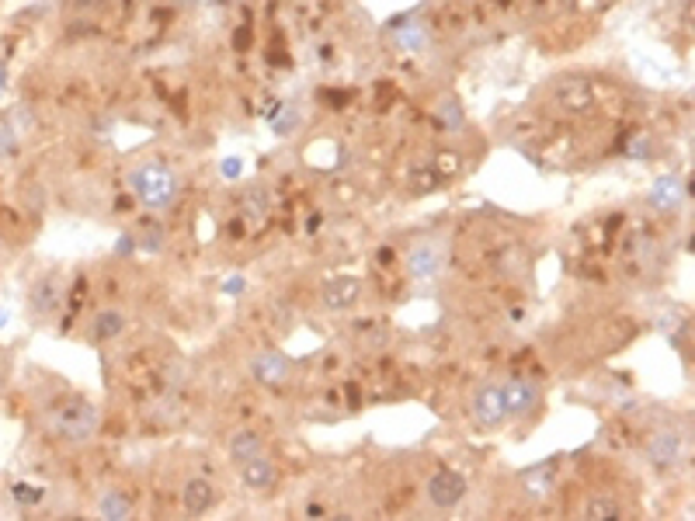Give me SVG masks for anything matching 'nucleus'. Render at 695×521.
<instances>
[{"mask_svg":"<svg viewBox=\"0 0 695 521\" xmlns=\"http://www.w3.org/2000/svg\"><path fill=\"white\" fill-rule=\"evenodd\" d=\"M98 428H101V410L84 396H73V400H66L53 410V431L63 441L81 445V441L98 435Z\"/></svg>","mask_w":695,"mask_h":521,"instance_id":"nucleus-1","label":"nucleus"},{"mask_svg":"<svg viewBox=\"0 0 695 521\" xmlns=\"http://www.w3.org/2000/svg\"><path fill=\"white\" fill-rule=\"evenodd\" d=\"M129 185L147 208H168L178 198V178L164 164H143L129 174Z\"/></svg>","mask_w":695,"mask_h":521,"instance_id":"nucleus-2","label":"nucleus"},{"mask_svg":"<svg viewBox=\"0 0 695 521\" xmlns=\"http://www.w3.org/2000/svg\"><path fill=\"white\" fill-rule=\"evenodd\" d=\"M553 101L560 104L564 111H570V115H584L594 104V87H591L588 77L567 73V77H560V81L553 83Z\"/></svg>","mask_w":695,"mask_h":521,"instance_id":"nucleus-3","label":"nucleus"},{"mask_svg":"<svg viewBox=\"0 0 695 521\" xmlns=\"http://www.w3.org/2000/svg\"><path fill=\"white\" fill-rule=\"evenodd\" d=\"M445 268V247L442 244H418V247L407 254V275L414 282H435Z\"/></svg>","mask_w":695,"mask_h":521,"instance_id":"nucleus-4","label":"nucleus"},{"mask_svg":"<svg viewBox=\"0 0 695 521\" xmlns=\"http://www.w3.org/2000/svg\"><path fill=\"white\" fill-rule=\"evenodd\" d=\"M501 396H505V410L507 417H532L543 403V393L536 382H526V379H511L507 386H501Z\"/></svg>","mask_w":695,"mask_h":521,"instance_id":"nucleus-5","label":"nucleus"},{"mask_svg":"<svg viewBox=\"0 0 695 521\" xmlns=\"http://www.w3.org/2000/svg\"><path fill=\"white\" fill-rule=\"evenodd\" d=\"M466 497V477L456 469H439L428 479V500L435 507H456Z\"/></svg>","mask_w":695,"mask_h":521,"instance_id":"nucleus-6","label":"nucleus"},{"mask_svg":"<svg viewBox=\"0 0 695 521\" xmlns=\"http://www.w3.org/2000/svg\"><path fill=\"white\" fill-rule=\"evenodd\" d=\"M473 420L480 428H497L507 420L505 410V396H501V386H480L473 393Z\"/></svg>","mask_w":695,"mask_h":521,"instance_id":"nucleus-7","label":"nucleus"},{"mask_svg":"<svg viewBox=\"0 0 695 521\" xmlns=\"http://www.w3.org/2000/svg\"><path fill=\"white\" fill-rule=\"evenodd\" d=\"M289 372H293V365L282 352H257L251 358V375L261 386H282Z\"/></svg>","mask_w":695,"mask_h":521,"instance_id":"nucleus-8","label":"nucleus"},{"mask_svg":"<svg viewBox=\"0 0 695 521\" xmlns=\"http://www.w3.org/2000/svg\"><path fill=\"white\" fill-rule=\"evenodd\" d=\"M647 458L657 469H671L681 462V435L678 431H657V435L647 441Z\"/></svg>","mask_w":695,"mask_h":521,"instance_id":"nucleus-9","label":"nucleus"},{"mask_svg":"<svg viewBox=\"0 0 695 521\" xmlns=\"http://www.w3.org/2000/svg\"><path fill=\"white\" fill-rule=\"evenodd\" d=\"M359 292H362V282L359 278H348V275H341V278H331L327 285H323V306L327 310H348V306H355L359 303Z\"/></svg>","mask_w":695,"mask_h":521,"instance_id":"nucleus-10","label":"nucleus"},{"mask_svg":"<svg viewBox=\"0 0 695 521\" xmlns=\"http://www.w3.org/2000/svg\"><path fill=\"white\" fill-rule=\"evenodd\" d=\"M240 466H244V469H240L244 483H247L251 490H257V494L272 490L275 483H278V469H275V462H272V458H265L261 452H257V456H251L247 462H240Z\"/></svg>","mask_w":695,"mask_h":521,"instance_id":"nucleus-11","label":"nucleus"},{"mask_svg":"<svg viewBox=\"0 0 695 521\" xmlns=\"http://www.w3.org/2000/svg\"><path fill=\"white\" fill-rule=\"evenodd\" d=\"M60 303H63V285H60V278H56V275L39 278L35 289H32V313H35V316H53V313L60 310Z\"/></svg>","mask_w":695,"mask_h":521,"instance_id":"nucleus-12","label":"nucleus"},{"mask_svg":"<svg viewBox=\"0 0 695 521\" xmlns=\"http://www.w3.org/2000/svg\"><path fill=\"white\" fill-rule=\"evenodd\" d=\"M681 198H685V188H681L678 178L664 174V178H657V181H653L651 206L657 208V212H674V208L681 206Z\"/></svg>","mask_w":695,"mask_h":521,"instance_id":"nucleus-13","label":"nucleus"},{"mask_svg":"<svg viewBox=\"0 0 695 521\" xmlns=\"http://www.w3.org/2000/svg\"><path fill=\"white\" fill-rule=\"evenodd\" d=\"M212 500H216V494H212L209 479H188L185 490H181V504H185L188 515H206L212 507Z\"/></svg>","mask_w":695,"mask_h":521,"instance_id":"nucleus-14","label":"nucleus"},{"mask_svg":"<svg viewBox=\"0 0 695 521\" xmlns=\"http://www.w3.org/2000/svg\"><path fill=\"white\" fill-rule=\"evenodd\" d=\"M126 331V313L122 310H101L94 316V323H91V341H111V337H119V333Z\"/></svg>","mask_w":695,"mask_h":521,"instance_id":"nucleus-15","label":"nucleus"},{"mask_svg":"<svg viewBox=\"0 0 695 521\" xmlns=\"http://www.w3.org/2000/svg\"><path fill=\"white\" fill-rule=\"evenodd\" d=\"M129 511H132V500H129V494H122V490H105L101 500H98V515L108 521L129 518Z\"/></svg>","mask_w":695,"mask_h":521,"instance_id":"nucleus-16","label":"nucleus"},{"mask_svg":"<svg viewBox=\"0 0 695 521\" xmlns=\"http://www.w3.org/2000/svg\"><path fill=\"white\" fill-rule=\"evenodd\" d=\"M424 45H428V28L421 21H407L397 32V49H403V53H421Z\"/></svg>","mask_w":695,"mask_h":521,"instance_id":"nucleus-17","label":"nucleus"},{"mask_svg":"<svg viewBox=\"0 0 695 521\" xmlns=\"http://www.w3.org/2000/svg\"><path fill=\"white\" fill-rule=\"evenodd\" d=\"M261 452V435L257 431H236L230 438V458L233 462H247L251 456Z\"/></svg>","mask_w":695,"mask_h":521,"instance_id":"nucleus-18","label":"nucleus"},{"mask_svg":"<svg viewBox=\"0 0 695 521\" xmlns=\"http://www.w3.org/2000/svg\"><path fill=\"white\" fill-rule=\"evenodd\" d=\"M522 479H526V490L532 497H546L549 487H553V466H536Z\"/></svg>","mask_w":695,"mask_h":521,"instance_id":"nucleus-19","label":"nucleus"},{"mask_svg":"<svg viewBox=\"0 0 695 521\" xmlns=\"http://www.w3.org/2000/svg\"><path fill=\"white\" fill-rule=\"evenodd\" d=\"M268 206H272V198H268L265 188H247V191H244V212H247L251 219H265V216H268Z\"/></svg>","mask_w":695,"mask_h":521,"instance_id":"nucleus-20","label":"nucleus"},{"mask_svg":"<svg viewBox=\"0 0 695 521\" xmlns=\"http://www.w3.org/2000/svg\"><path fill=\"white\" fill-rule=\"evenodd\" d=\"M584 518L591 521H615L619 518V504L612 497H591L584 504Z\"/></svg>","mask_w":695,"mask_h":521,"instance_id":"nucleus-21","label":"nucleus"},{"mask_svg":"<svg viewBox=\"0 0 695 521\" xmlns=\"http://www.w3.org/2000/svg\"><path fill=\"white\" fill-rule=\"evenodd\" d=\"M439 122L445 125V132H459V125H463V108L456 98H445L439 104Z\"/></svg>","mask_w":695,"mask_h":521,"instance_id":"nucleus-22","label":"nucleus"},{"mask_svg":"<svg viewBox=\"0 0 695 521\" xmlns=\"http://www.w3.org/2000/svg\"><path fill=\"white\" fill-rule=\"evenodd\" d=\"M439 181H442V174L435 167H414L410 170V185L418 191H431V188H439Z\"/></svg>","mask_w":695,"mask_h":521,"instance_id":"nucleus-23","label":"nucleus"},{"mask_svg":"<svg viewBox=\"0 0 695 521\" xmlns=\"http://www.w3.org/2000/svg\"><path fill=\"white\" fill-rule=\"evenodd\" d=\"M11 497L18 500V504H24V507H32V504H43L45 490L43 487H32V483H14V487H11Z\"/></svg>","mask_w":695,"mask_h":521,"instance_id":"nucleus-24","label":"nucleus"},{"mask_svg":"<svg viewBox=\"0 0 695 521\" xmlns=\"http://www.w3.org/2000/svg\"><path fill=\"white\" fill-rule=\"evenodd\" d=\"M164 236H168L164 227H160V223H153V219H147V223H143V240H140V247L143 250H160L164 247Z\"/></svg>","mask_w":695,"mask_h":521,"instance_id":"nucleus-25","label":"nucleus"},{"mask_svg":"<svg viewBox=\"0 0 695 521\" xmlns=\"http://www.w3.org/2000/svg\"><path fill=\"white\" fill-rule=\"evenodd\" d=\"M14 150H18V140L7 132V129H0V160H7V157H14Z\"/></svg>","mask_w":695,"mask_h":521,"instance_id":"nucleus-26","label":"nucleus"},{"mask_svg":"<svg viewBox=\"0 0 695 521\" xmlns=\"http://www.w3.org/2000/svg\"><path fill=\"white\" fill-rule=\"evenodd\" d=\"M630 153L636 157V160H647V153H651V146H647V140H636V143L630 146Z\"/></svg>","mask_w":695,"mask_h":521,"instance_id":"nucleus-27","label":"nucleus"},{"mask_svg":"<svg viewBox=\"0 0 695 521\" xmlns=\"http://www.w3.org/2000/svg\"><path fill=\"white\" fill-rule=\"evenodd\" d=\"M439 167H442L445 174H452V170L459 167V160H456V153H442V160H439Z\"/></svg>","mask_w":695,"mask_h":521,"instance_id":"nucleus-28","label":"nucleus"},{"mask_svg":"<svg viewBox=\"0 0 695 521\" xmlns=\"http://www.w3.org/2000/svg\"><path fill=\"white\" fill-rule=\"evenodd\" d=\"M244 289V278H230L227 285H223V292H240Z\"/></svg>","mask_w":695,"mask_h":521,"instance_id":"nucleus-29","label":"nucleus"},{"mask_svg":"<svg viewBox=\"0 0 695 521\" xmlns=\"http://www.w3.org/2000/svg\"><path fill=\"white\" fill-rule=\"evenodd\" d=\"M306 515H310V518H323V507H320V504H310Z\"/></svg>","mask_w":695,"mask_h":521,"instance_id":"nucleus-30","label":"nucleus"},{"mask_svg":"<svg viewBox=\"0 0 695 521\" xmlns=\"http://www.w3.org/2000/svg\"><path fill=\"white\" fill-rule=\"evenodd\" d=\"M223 170H227V174H240V160H236V164H233V160H227V167H223Z\"/></svg>","mask_w":695,"mask_h":521,"instance_id":"nucleus-31","label":"nucleus"},{"mask_svg":"<svg viewBox=\"0 0 695 521\" xmlns=\"http://www.w3.org/2000/svg\"><path fill=\"white\" fill-rule=\"evenodd\" d=\"M609 4H612V0H598V7H609Z\"/></svg>","mask_w":695,"mask_h":521,"instance_id":"nucleus-32","label":"nucleus"}]
</instances>
